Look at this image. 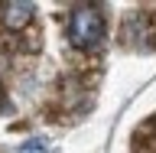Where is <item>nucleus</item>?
I'll use <instances>...</instances> for the list:
<instances>
[{"mask_svg":"<svg viewBox=\"0 0 156 153\" xmlns=\"http://www.w3.org/2000/svg\"><path fill=\"white\" fill-rule=\"evenodd\" d=\"M33 13H36V7H33L29 0H7V3L0 7V20H3V26H7V29L29 26Z\"/></svg>","mask_w":156,"mask_h":153,"instance_id":"2","label":"nucleus"},{"mask_svg":"<svg viewBox=\"0 0 156 153\" xmlns=\"http://www.w3.org/2000/svg\"><path fill=\"white\" fill-rule=\"evenodd\" d=\"M20 153H46V147H42V140H29Z\"/></svg>","mask_w":156,"mask_h":153,"instance_id":"3","label":"nucleus"},{"mask_svg":"<svg viewBox=\"0 0 156 153\" xmlns=\"http://www.w3.org/2000/svg\"><path fill=\"white\" fill-rule=\"evenodd\" d=\"M104 39V10L98 3H78L68 16V42L75 49H94Z\"/></svg>","mask_w":156,"mask_h":153,"instance_id":"1","label":"nucleus"}]
</instances>
